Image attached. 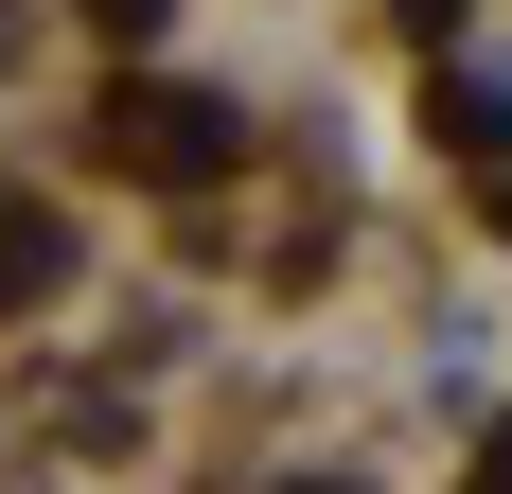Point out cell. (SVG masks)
Here are the masks:
<instances>
[{
    "instance_id": "obj_1",
    "label": "cell",
    "mask_w": 512,
    "mask_h": 494,
    "mask_svg": "<svg viewBox=\"0 0 512 494\" xmlns=\"http://www.w3.org/2000/svg\"><path fill=\"white\" fill-rule=\"evenodd\" d=\"M124 142H142V159H230V106H142Z\"/></svg>"
},
{
    "instance_id": "obj_2",
    "label": "cell",
    "mask_w": 512,
    "mask_h": 494,
    "mask_svg": "<svg viewBox=\"0 0 512 494\" xmlns=\"http://www.w3.org/2000/svg\"><path fill=\"white\" fill-rule=\"evenodd\" d=\"M89 18H106V36H142V18H159V0H89Z\"/></svg>"
},
{
    "instance_id": "obj_3",
    "label": "cell",
    "mask_w": 512,
    "mask_h": 494,
    "mask_svg": "<svg viewBox=\"0 0 512 494\" xmlns=\"http://www.w3.org/2000/svg\"><path fill=\"white\" fill-rule=\"evenodd\" d=\"M495 494H512V442H495Z\"/></svg>"
}]
</instances>
